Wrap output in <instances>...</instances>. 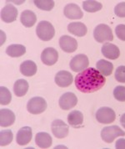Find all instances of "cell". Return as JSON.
<instances>
[{
	"label": "cell",
	"instance_id": "obj_2",
	"mask_svg": "<svg viewBox=\"0 0 125 149\" xmlns=\"http://www.w3.org/2000/svg\"><path fill=\"white\" fill-rule=\"evenodd\" d=\"M36 34L41 40L49 41L54 37L55 29L53 24L48 21H40L36 28Z\"/></svg>",
	"mask_w": 125,
	"mask_h": 149
},
{
	"label": "cell",
	"instance_id": "obj_20",
	"mask_svg": "<svg viewBox=\"0 0 125 149\" xmlns=\"http://www.w3.org/2000/svg\"><path fill=\"white\" fill-rule=\"evenodd\" d=\"M68 30L75 36L83 37L85 36L88 32V28L84 23L81 22H73L68 25Z\"/></svg>",
	"mask_w": 125,
	"mask_h": 149
},
{
	"label": "cell",
	"instance_id": "obj_30",
	"mask_svg": "<svg viewBox=\"0 0 125 149\" xmlns=\"http://www.w3.org/2000/svg\"><path fill=\"white\" fill-rule=\"evenodd\" d=\"M113 96L114 98L121 102H125V86H116L113 90Z\"/></svg>",
	"mask_w": 125,
	"mask_h": 149
},
{
	"label": "cell",
	"instance_id": "obj_21",
	"mask_svg": "<svg viewBox=\"0 0 125 149\" xmlns=\"http://www.w3.org/2000/svg\"><path fill=\"white\" fill-rule=\"evenodd\" d=\"M20 21L22 24L26 28L33 27L37 21V16L32 10H24L20 16Z\"/></svg>",
	"mask_w": 125,
	"mask_h": 149
},
{
	"label": "cell",
	"instance_id": "obj_12",
	"mask_svg": "<svg viewBox=\"0 0 125 149\" xmlns=\"http://www.w3.org/2000/svg\"><path fill=\"white\" fill-rule=\"evenodd\" d=\"M59 46L66 53H73L78 49V42L71 36L63 35L59 39Z\"/></svg>",
	"mask_w": 125,
	"mask_h": 149
},
{
	"label": "cell",
	"instance_id": "obj_33",
	"mask_svg": "<svg viewBox=\"0 0 125 149\" xmlns=\"http://www.w3.org/2000/svg\"><path fill=\"white\" fill-rule=\"evenodd\" d=\"M117 37L122 41H125V24H119L115 29Z\"/></svg>",
	"mask_w": 125,
	"mask_h": 149
},
{
	"label": "cell",
	"instance_id": "obj_27",
	"mask_svg": "<svg viewBox=\"0 0 125 149\" xmlns=\"http://www.w3.org/2000/svg\"><path fill=\"white\" fill-rule=\"evenodd\" d=\"M13 139V132L11 130H3L0 132V145L5 147L9 145Z\"/></svg>",
	"mask_w": 125,
	"mask_h": 149
},
{
	"label": "cell",
	"instance_id": "obj_10",
	"mask_svg": "<svg viewBox=\"0 0 125 149\" xmlns=\"http://www.w3.org/2000/svg\"><path fill=\"white\" fill-rule=\"evenodd\" d=\"M59 60V52L52 47L44 49L41 54V61L46 65H53Z\"/></svg>",
	"mask_w": 125,
	"mask_h": 149
},
{
	"label": "cell",
	"instance_id": "obj_32",
	"mask_svg": "<svg viewBox=\"0 0 125 149\" xmlns=\"http://www.w3.org/2000/svg\"><path fill=\"white\" fill-rule=\"evenodd\" d=\"M114 14L118 17L125 18V2L118 3L114 8Z\"/></svg>",
	"mask_w": 125,
	"mask_h": 149
},
{
	"label": "cell",
	"instance_id": "obj_31",
	"mask_svg": "<svg viewBox=\"0 0 125 149\" xmlns=\"http://www.w3.org/2000/svg\"><path fill=\"white\" fill-rule=\"evenodd\" d=\"M114 75L118 81L125 83V65H120L117 68Z\"/></svg>",
	"mask_w": 125,
	"mask_h": 149
},
{
	"label": "cell",
	"instance_id": "obj_1",
	"mask_svg": "<svg viewBox=\"0 0 125 149\" xmlns=\"http://www.w3.org/2000/svg\"><path fill=\"white\" fill-rule=\"evenodd\" d=\"M74 82L77 89L81 92L93 93L104 87L106 79L97 69L87 68L77 74Z\"/></svg>",
	"mask_w": 125,
	"mask_h": 149
},
{
	"label": "cell",
	"instance_id": "obj_35",
	"mask_svg": "<svg viewBox=\"0 0 125 149\" xmlns=\"http://www.w3.org/2000/svg\"><path fill=\"white\" fill-rule=\"evenodd\" d=\"M120 123H121L122 127L124 128H125V113L121 116V117H120Z\"/></svg>",
	"mask_w": 125,
	"mask_h": 149
},
{
	"label": "cell",
	"instance_id": "obj_28",
	"mask_svg": "<svg viewBox=\"0 0 125 149\" xmlns=\"http://www.w3.org/2000/svg\"><path fill=\"white\" fill-rule=\"evenodd\" d=\"M34 5L41 10L50 11L54 7V1L53 0H34Z\"/></svg>",
	"mask_w": 125,
	"mask_h": 149
},
{
	"label": "cell",
	"instance_id": "obj_16",
	"mask_svg": "<svg viewBox=\"0 0 125 149\" xmlns=\"http://www.w3.org/2000/svg\"><path fill=\"white\" fill-rule=\"evenodd\" d=\"M102 54L109 60H116L120 55V50L118 46L111 43H105L101 49Z\"/></svg>",
	"mask_w": 125,
	"mask_h": 149
},
{
	"label": "cell",
	"instance_id": "obj_17",
	"mask_svg": "<svg viewBox=\"0 0 125 149\" xmlns=\"http://www.w3.org/2000/svg\"><path fill=\"white\" fill-rule=\"evenodd\" d=\"M68 122L73 128H81L84 127V115L80 111H72L68 115Z\"/></svg>",
	"mask_w": 125,
	"mask_h": 149
},
{
	"label": "cell",
	"instance_id": "obj_4",
	"mask_svg": "<svg viewBox=\"0 0 125 149\" xmlns=\"http://www.w3.org/2000/svg\"><path fill=\"white\" fill-rule=\"evenodd\" d=\"M93 37L99 43L105 41H112L113 40L112 29L105 24H100L93 30Z\"/></svg>",
	"mask_w": 125,
	"mask_h": 149
},
{
	"label": "cell",
	"instance_id": "obj_19",
	"mask_svg": "<svg viewBox=\"0 0 125 149\" xmlns=\"http://www.w3.org/2000/svg\"><path fill=\"white\" fill-rule=\"evenodd\" d=\"M35 142H36V145L40 148H48L52 146L53 139H52V136L48 132H41L36 134Z\"/></svg>",
	"mask_w": 125,
	"mask_h": 149
},
{
	"label": "cell",
	"instance_id": "obj_6",
	"mask_svg": "<svg viewBox=\"0 0 125 149\" xmlns=\"http://www.w3.org/2000/svg\"><path fill=\"white\" fill-rule=\"evenodd\" d=\"M88 65L89 61L88 56L83 54L75 55L69 63L70 69L74 72H81L84 70L88 67Z\"/></svg>",
	"mask_w": 125,
	"mask_h": 149
},
{
	"label": "cell",
	"instance_id": "obj_25",
	"mask_svg": "<svg viewBox=\"0 0 125 149\" xmlns=\"http://www.w3.org/2000/svg\"><path fill=\"white\" fill-rule=\"evenodd\" d=\"M96 68L99 72L104 76H108L112 74L113 70V65L112 62L107 61L105 60H100L96 64Z\"/></svg>",
	"mask_w": 125,
	"mask_h": 149
},
{
	"label": "cell",
	"instance_id": "obj_22",
	"mask_svg": "<svg viewBox=\"0 0 125 149\" xmlns=\"http://www.w3.org/2000/svg\"><path fill=\"white\" fill-rule=\"evenodd\" d=\"M37 65L32 61H23L20 65V72L22 73V74L28 77L34 75L37 73Z\"/></svg>",
	"mask_w": 125,
	"mask_h": 149
},
{
	"label": "cell",
	"instance_id": "obj_15",
	"mask_svg": "<svg viewBox=\"0 0 125 149\" xmlns=\"http://www.w3.org/2000/svg\"><path fill=\"white\" fill-rule=\"evenodd\" d=\"M64 14L69 19H80L84 17L83 11L76 3H68L64 8Z\"/></svg>",
	"mask_w": 125,
	"mask_h": 149
},
{
	"label": "cell",
	"instance_id": "obj_24",
	"mask_svg": "<svg viewBox=\"0 0 125 149\" xmlns=\"http://www.w3.org/2000/svg\"><path fill=\"white\" fill-rule=\"evenodd\" d=\"M25 53H26V48L23 45H18V44L10 45L6 49V54L8 56L13 58L21 57Z\"/></svg>",
	"mask_w": 125,
	"mask_h": 149
},
{
	"label": "cell",
	"instance_id": "obj_34",
	"mask_svg": "<svg viewBox=\"0 0 125 149\" xmlns=\"http://www.w3.org/2000/svg\"><path fill=\"white\" fill-rule=\"evenodd\" d=\"M115 148L117 149H125V139L124 138H119L116 142Z\"/></svg>",
	"mask_w": 125,
	"mask_h": 149
},
{
	"label": "cell",
	"instance_id": "obj_7",
	"mask_svg": "<svg viewBox=\"0 0 125 149\" xmlns=\"http://www.w3.org/2000/svg\"><path fill=\"white\" fill-rule=\"evenodd\" d=\"M96 119L102 124H110L115 121L116 114L110 107H101L96 111Z\"/></svg>",
	"mask_w": 125,
	"mask_h": 149
},
{
	"label": "cell",
	"instance_id": "obj_29",
	"mask_svg": "<svg viewBox=\"0 0 125 149\" xmlns=\"http://www.w3.org/2000/svg\"><path fill=\"white\" fill-rule=\"evenodd\" d=\"M12 101V94L10 91L5 86L0 87V103L1 105L6 106Z\"/></svg>",
	"mask_w": 125,
	"mask_h": 149
},
{
	"label": "cell",
	"instance_id": "obj_23",
	"mask_svg": "<svg viewBox=\"0 0 125 149\" xmlns=\"http://www.w3.org/2000/svg\"><path fill=\"white\" fill-rule=\"evenodd\" d=\"M28 83L26 80L19 79L17 81H15L13 85V92L18 97H22L26 95V93L28 91Z\"/></svg>",
	"mask_w": 125,
	"mask_h": 149
},
{
	"label": "cell",
	"instance_id": "obj_11",
	"mask_svg": "<svg viewBox=\"0 0 125 149\" xmlns=\"http://www.w3.org/2000/svg\"><path fill=\"white\" fill-rule=\"evenodd\" d=\"M54 81L57 86L62 88H66L72 85L73 81V74L67 70H60L59 71L54 78Z\"/></svg>",
	"mask_w": 125,
	"mask_h": 149
},
{
	"label": "cell",
	"instance_id": "obj_18",
	"mask_svg": "<svg viewBox=\"0 0 125 149\" xmlns=\"http://www.w3.org/2000/svg\"><path fill=\"white\" fill-rule=\"evenodd\" d=\"M15 122V115L9 109L0 110V125L2 127H8L12 126Z\"/></svg>",
	"mask_w": 125,
	"mask_h": 149
},
{
	"label": "cell",
	"instance_id": "obj_36",
	"mask_svg": "<svg viewBox=\"0 0 125 149\" xmlns=\"http://www.w3.org/2000/svg\"><path fill=\"white\" fill-rule=\"evenodd\" d=\"M1 34H2V40H1L2 42H1V45H3L4 43L5 40H6V35L4 34L3 31H1Z\"/></svg>",
	"mask_w": 125,
	"mask_h": 149
},
{
	"label": "cell",
	"instance_id": "obj_13",
	"mask_svg": "<svg viewBox=\"0 0 125 149\" xmlns=\"http://www.w3.org/2000/svg\"><path fill=\"white\" fill-rule=\"evenodd\" d=\"M18 9L10 3H7L1 11V19L5 23H13L17 19Z\"/></svg>",
	"mask_w": 125,
	"mask_h": 149
},
{
	"label": "cell",
	"instance_id": "obj_5",
	"mask_svg": "<svg viewBox=\"0 0 125 149\" xmlns=\"http://www.w3.org/2000/svg\"><path fill=\"white\" fill-rule=\"evenodd\" d=\"M122 136H125V132L119 126L106 127L101 131V137L107 143H112L115 138Z\"/></svg>",
	"mask_w": 125,
	"mask_h": 149
},
{
	"label": "cell",
	"instance_id": "obj_14",
	"mask_svg": "<svg viewBox=\"0 0 125 149\" xmlns=\"http://www.w3.org/2000/svg\"><path fill=\"white\" fill-rule=\"evenodd\" d=\"M33 137V131L30 127H23L18 132L16 142L20 146H25L31 142Z\"/></svg>",
	"mask_w": 125,
	"mask_h": 149
},
{
	"label": "cell",
	"instance_id": "obj_9",
	"mask_svg": "<svg viewBox=\"0 0 125 149\" xmlns=\"http://www.w3.org/2000/svg\"><path fill=\"white\" fill-rule=\"evenodd\" d=\"M78 103V98L73 92H66L60 96L59 104L62 110H70L74 107Z\"/></svg>",
	"mask_w": 125,
	"mask_h": 149
},
{
	"label": "cell",
	"instance_id": "obj_26",
	"mask_svg": "<svg viewBox=\"0 0 125 149\" xmlns=\"http://www.w3.org/2000/svg\"><path fill=\"white\" fill-rule=\"evenodd\" d=\"M83 8L85 10L86 12L88 13H95L98 12L99 10L102 9L103 4L97 1H91V0H88V1H84L83 2Z\"/></svg>",
	"mask_w": 125,
	"mask_h": 149
},
{
	"label": "cell",
	"instance_id": "obj_3",
	"mask_svg": "<svg viewBox=\"0 0 125 149\" xmlns=\"http://www.w3.org/2000/svg\"><path fill=\"white\" fill-rule=\"evenodd\" d=\"M48 104L44 98L41 96H35L31 98L27 104V110L32 115H39L45 111Z\"/></svg>",
	"mask_w": 125,
	"mask_h": 149
},
{
	"label": "cell",
	"instance_id": "obj_8",
	"mask_svg": "<svg viewBox=\"0 0 125 149\" xmlns=\"http://www.w3.org/2000/svg\"><path fill=\"white\" fill-rule=\"evenodd\" d=\"M51 130L55 137L59 139L65 138L68 135V126L63 120L56 119L51 124Z\"/></svg>",
	"mask_w": 125,
	"mask_h": 149
}]
</instances>
